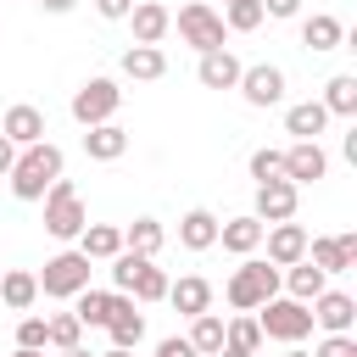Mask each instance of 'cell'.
I'll use <instances>...</instances> for the list:
<instances>
[{
	"mask_svg": "<svg viewBox=\"0 0 357 357\" xmlns=\"http://www.w3.org/2000/svg\"><path fill=\"white\" fill-rule=\"evenodd\" d=\"M61 167H67V156H61V145H50V139H39V145H22L17 151V162H11V195L17 201H45V190L61 178Z\"/></svg>",
	"mask_w": 357,
	"mask_h": 357,
	"instance_id": "cell-1",
	"label": "cell"
},
{
	"mask_svg": "<svg viewBox=\"0 0 357 357\" xmlns=\"http://www.w3.org/2000/svg\"><path fill=\"white\" fill-rule=\"evenodd\" d=\"M279 296V268L268 262V257H245L234 273H229V284H223V301L234 307V312H257L262 301H273Z\"/></svg>",
	"mask_w": 357,
	"mask_h": 357,
	"instance_id": "cell-2",
	"label": "cell"
},
{
	"mask_svg": "<svg viewBox=\"0 0 357 357\" xmlns=\"http://www.w3.org/2000/svg\"><path fill=\"white\" fill-rule=\"evenodd\" d=\"M251 318H257L262 340H284V346H301V340L312 335V312H307L301 301H290V296H273V301H262Z\"/></svg>",
	"mask_w": 357,
	"mask_h": 357,
	"instance_id": "cell-3",
	"label": "cell"
},
{
	"mask_svg": "<svg viewBox=\"0 0 357 357\" xmlns=\"http://www.w3.org/2000/svg\"><path fill=\"white\" fill-rule=\"evenodd\" d=\"M84 223H89V212H84V201H78V184H73V178H56V184L45 190V234H50V240H78Z\"/></svg>",
	"mask_w": 357,
	"mask_h": 357,
	"instance_id": "cell-4",
	"label": "cell"
},
{
	"mask_svg": "<svg viewBox=\"0 0 357 357\" xmlns=\"http://www.w3.org/2000/svg\"><path fill=\"white\" fill-rule=\"evenodd\" d=\"M33 279H39V296L73 301L78 290H89V257H84V251H56V257L45 262V273H33Z\"/></svg>",
	"mask_w": 357,
	"mask_h": 357,
	"instance_id": "cell-5",
	"label": "cell"
},
{
	"mask_svg": "<svg viewBox=\"0 0 357 357\" xmlns=\"http://www.w3.org/2000/svg\"><path fill=\"white\" fill-rule=\"evenodd\" d=\"M178 39H184L195 56H206V50H223L229 28H223V17H218L206 0H190V6H178Z\"/></svg>",
	"mask_w": 357,
	"mask_h": 357,
	"instance_id": "cell-6",
	"label": "cell"
},
{
	"mask_svg": "<svg viewBox=\"0 0 357 357\" xmlns=\"http://www.w3.org/2000/svg\"><path fill=\"white\" fill-rule=\"evenodd\" d=\"M117 106H123L117 78H84V84L73 89V123H84V128L112 123V117H117Z\"/></svg>",
	"mask_w": 357,
	"mask_h": 357,
	"instance_id": "cell-7",
	"label": "cell"
},
{
	"mask_svg": "<svg viewBox=\"0 0 357 357\" xmlns=\"http://www.w3.org/2000/svg\"><path fill=\"white\" fill-rule=\"evenodd\" d=\"M296 206H301V190H296L290 178H268V184H257V206H251V218H257V223H290Z\"/></svg>",
	"mask_w": 357,
	"mask_h": 357,
	"instance_id": "cell-8",
	"label": "cell"
},
{
	"mask_svg": "<svg viewBox=\"0 0 357 357\" xmlns=\"http://www.w3.org/2000/svg\"><path fill=\"white\" fill-rule=\"evenodd\" d=\"M307 262H312L318 273H346V268L357 262V234L346 229V234H318V240H307Z\"/></svg>",
	"mask_w": 357,
	"mask_h": 357,
	"instance_id": "cell-9",
	"label": "cell"
},
{
	"mask_svg": "<svg viewBox=\"0 0 357 357\" xmlns=\"http://www.w3.org/2000/svg\"><path fill=\"white\" fill-rule=\"evenodd\" d=\"M234 89L245 95V106H279V100H284V73H279L273 61H257V67L240 73Z\"/></svg>",
	"mask_w": 357,
	"mask_h": 357,
	"instance_id": "cell-10",
	"label": "cell"
},
{
	"mask_svg": "<svg viewBox=\"0 0 357 357\" xmlns=\"http://www.w3.org/2000/svg\"><path fill=\"white\" fill-rule=\"evenodd\" d=\"M324 173H329L324 145H318V139H290V151H284V178L301 190V184H318Z\"/></svg>",
	"mask_w": 357,
	"mask_h": 357,
	"instance_id": "cell-11",
	"label": "cell"
},
{
	"mask_svg": "<svg viewBox=\"0 0 357 357\" xmlns=\"http://www.w3.org/2000/svg\"><path fill=\"white\" fill-rule=\"evenodd\" d=\"M307 240H312V234H307L296 218H290V223H268V229H262V245H268V262H273V268L301 262V257H307Z\"/></svg>",
	"mask_w": 357,
	"mask_h": 357,
	"instance_id": "cell-12",
	"label": "cell"
},
{
	"mask_svg": "<svg viewBox=\"0 0 357 357\" xmlns=\"http://www.w3.org/2000/svg\"><path fill=\"white\" fill-rule=\"evenodd\" d=\"M307 312L324 335H351V324H357V301L346 290H324L318 301H307Z\"/></svg>",
	"mask_w": 357,
	"mask_h": 357,
	"instance_id": "cell-13",
	"label": "cell"
},
{
	"mask_svg": "<svg viewBox=\"0 0 357 357\" xmlns=\"http://www.w3.org/2000/svg\"><path fill=\"white\" fill-rule=\"evenodd\" d=\"M240 73H245V67H240V56H234L229 45H223V50H206V56L195 61L201 89H234V84H240Z\"/></svg>",
	"mask_w": 357,
	"mask_h": 357,
	"instance_id": "cell-14",
	"label": "cell"
},
{
	"mask_svg": "<svg viewBox=\"0 0 357 357\" xmlns=\"http://www.w3.org/2000/svg\"><path fill=\"white\" fill-rule=\"evenodd\" d=\"M0 134H6L17 151H22V145H39V139H45V112L28 106V100H17V106L0 117Z\"/></svg>",
	"mask_w": 357,
	"mask_h": 357,
	"instance_id": "cell-15",
	"label": "cell"
},
{
	"mask_svg": "<svg viewBox=\"0 0 357 357\" xmlns=\"http://www.w3.org/2000/svg\"><path fill=\"white\" fill-rule=\"evenodd\" d=\"M262 229H268V223H257L251 212H240V218L218 223V245L234 251V257H257V251H262Z\"/></svg>",
	"mask_w": 357,
	"mask_h": 357,
	"instance_id": "cell-16",
	"label": "cell"
},
{
	"mask_svg": "<svg viewBox=\"0 0 357 357\" xmlns=\"http://www.w3.org/2000/svg\"><path fill=\"white\" fill-rule=\"evenodd\" d=\"M128 22H134V45H162V33L173 28V11L162 0H134Z\"/></svg>",
	"mask_w": 357,
	"mask_h": 357,
	"instance_id": "cell-17",
	"label": "cell"
},
{
	"mask_svg": "<svg viewBox=\"0 0 357 357\" xmlns=\"http://www.w3.org/2000/svg\"><path fill=\"white\" fill-rule=\"evenodd\" d=\"M279 284L290 290V301H301V307H307V301H318V296L329 290V273H318V268H312V262L301 257V262L279 268Z\"/></svg>",
	"mask_w": 357,
	"mask_h": 357,
	"instance_id": "cell-18",
	"label": "cell"
},
{
	"mask_svg": "<svg viewBox=\"0 0 357 357\" xmlns=\"http://www.w3.org/2000/svg\"><path fill=\"white\" fill-rule=\"evenodd\" d=\"M167 301L184 312V318H195V312H212V284L201 279V273H184V279H167Z\"/></svg>",
	"mask_w": 357,
	"mask_h": 357,
	"instance_id": "cell-19",
	"label": "cell"
},
{
	"mask_svg": "<svg viewBox=\"0 0 357 357\" xmlns=\"http://www.w3.org/2000/svg\"><path fill=\"white\" fill-rule=\"evenodd\" d=\"M117 296H123V290H78V296H73V318H78L84 329H106L112 312H117Z\"/></svg>",
	"mask_w": 357,
	"mask_h": 357,
	"instance_id": "cell-20",
	"label": "cell"
},
{
	"mask_svg": "<svg viewBox=\"0 0 357 357\" xmlns=\"http://www.w3.org/2000/svg\"><path fill=\"white\" fill-rule=\"evenodd\" d=\"M112 346H123V351H134L139 340H145V312H139V301L134 296H117V312H112Z\"/></svg>",
	"mask_w": 357,
	"mask_h": 357,
	"instance_id": "cell-21",
	"label": "cell"
},
{
	"mask_svg": "<svg viewBox=\"0 0 357 357\" xmlns=\"http://www.w3.org/2000/svg\"><path fill=\"white\" fill-rule=\"evenodd\" d=\"M178 245H184V251H212V245H218V218H212L206 206H190V212L178 218Z\"/></svg>",
	"mask_w": 357,
	"mask_h": 357,
	"instance_id": "cell-22",
	"label": "cell"
},
{
	"mask_svg": "<svg viewBox=\"0 0 357 357\" xmlns=\"http://www.w3.org/2000/svg\"><path fill=\"white\" fill-rule=\"evenodd\" d=\"M324 128H329L324 100H296V106L284 112V134H290V139H318Z\"/></svg>",
	"mask_w": 357,
	"mask_h": 357,
	"instance_id": "cell-23",
	"label": "cell"
},
{
	"mask_svg": "<svg viewBox=\"0 0 357 357\" xmlns=\"http://www.w3.org/2000/svg\"><path fill=\"white\" fill-rule=\"evenodd\" d=\"M78 251H84L89 262H112V257L123 251V229H117V223H84Z\"/></svg>",
	"mask_w": 357,
	"mask_h": 357,
	"instance_id": "cell-24",
	"label": "cell"
},
{
	"mask_svg": "<svg viewBox=\"0 0 357 357\" xmlns=\"http://www.w3.org/2000/svg\"><path fill=\"white\" fill-rule=\"evenodd\" d=\"M167 73V56H162V45H128L123 50V78H139V84H151V78H162Z\"/></svg>",
	"mask_w": 357,
	"mask_h": 357,
	"instance_id": "cell-25",
	"label": "cell"
},
{
	"mask_svg": "<svg viewBox=\"0 0 357 357\" xmlns=\"http://www.w3.org/2000/svg\"><path fill=\"white\" fill-rule=\"evenodd\" d=\"M84 151H89V162H117V156L128 151V128H117V123H95V128L84 134Z\"/></svg>",
	"mask_w": 357,
	"mask_h": 357,
	"instance_id": "cell-26",
	"label": "cell"
},
{
	"mask_svg": "<svg viewBox=\"0 0 357 357\" xmlns=\"http://www.w3.org/2000/svg\"><path fill=\"white\" fill-rule=\"evenodd\" d=\"M0 301H6L11 312H28V307L39 301V279H33L28 268H6V273H0Z\"/></svg>",
	"mask_w": 357,
	"mask_h": 357,
	"instance_id": "cell-27",
	"label": "cell"
},
{
	"mask_svg": "<svg viewBox=\"0 0 357 357\" xmlns=\"http://www.w3.org/2000/svg\"><path fill=\"white\" fill-rule=\"evenodd\" d=\"M340 39H346V28H340V17H329V11H312V17L301 22V45H307V50H340Z\"/></svg>",
	"mask_w": 357,
	"mask_h": 357,
	"instance_id": "cell-28",
	"label": "cell"
},
{
	"mask_svg": "<svg viewBox=\"0 0 357 357\" xmlns=\"http://www.w3.org/2000/svg\"><path fill=\"white\" fill-rule=\"evenodd\" d=\"M162 240H167V229H162L156 218H134V223L123 229V251H134V257H151V262H156Z\"/></svg>",
	"mask_w": 357,
	"mask_h": 357,
	"instance_id": "cell-29",
	"label": "cell"
},
{
	"mask_svg": "<svg viewBox=\"0 0 357 357\" xmlns=\"http://www.w3.org/2000/svg\"><path fill=\"white\" fill-rule=\"evenodd\" d=\"M184 340L195 346V357H218V351H223V318H218V312H195Z\"/></svg>",
	"mask_w": 357,
	"mask_h": 357,
	"instance_id": "cell-30",
	"label": "cell"
},
{
	"mask_svg": "<svg viewBox=\"0 0 357 357\" xmlns=\"http://www.w3.org/2000/svg\"><path fill=\"white\" fill-rule=\"evenodd\" d=\"M324 112L329 117H357V78L351 73H335L324 84Z\"/></svg>",
	"mask_w": 357,
	"mask_h": 357,
	"instance_id": "cell-31",
	"label": "cell"
},
{
	"mask_svg": "<svg viewBox=\"0 0 357 357\" xmlns=\"http://www.w3.org/2000/svg\"><path fill=\"white\" fill-rule=\"evenodd\" d=\"M78 335H84V324H78L73 312H50V318H45V351H73Z\"/></svg>",
	"mask_w": 357,
	"mask_h": 357,
	"instance_id": "cell-32",
	"label": "cell"
},
{
	"mask_svg": "<svg viewBox=\"0 0 357 357\" xmlns=\"http://www.w3.org/2000/svg\"><path fill=\"white\" fill-rule=\"evenodd\" d=\"M223 346H234V351H251V357H257V346H262V329H257V318H251V312H234V318H223Z\"/></svg>",
	"mask_w": 357,
	"mask_h": 357,
	"instance_id": "cell-33",
	"label": "cell"
},
{
	"mask_svg": "<svg viewBox=\"0 0 357 357\" xmlns=\"http://www.w3.org/2000/svg\"><path fill=\"white\" fill-rule=\"evenodd\" d=\"M128 296H134L139 307H151V301H167V273H162L156 262H145V268L134 273V284H128Z\"/></svg>",
	"mask_w": 357,
	"mask_h": 357,
	"instance_id": "cell-34",
	"label": "cell"
},
{
	"mask_svg": "<svg viewBox=\"0 0 357 357\" xmlns=\"http://www.w3.org/2000/svg\"><path fill=\"white\" fill-rule=\"evenodd\" d=\"M251 178H257V184H268V178H284V151H273V145L251 151Z\"/></svg>",
	"mask_w": 357,
	"mask_h": 357,
	"instance_id": "cell-35",
	"label": "cell"
},
{
	"mask_svg": "<svg viewBox=\"0 0 357 357\" xmlns=\"http://www.w3.org/2000/svg\"><path fill=\"white\" fill-rule=\"evenodd\" d=\"M223 28H234V33L262 28V6H257V0H234V6H229V17H223Z\"/></svg>",
	"mask_w": 357,
	"mask_h": 357,
	"instance_id": "cell-36",
	"label": "cell"
},
{
	"mask_svg": "<svg viewBox=\"0 0 357 357\" xmlns=\"http://www.w3.org/2000/svg\"><path fill=\"white\" fill-rule=\"evenodd\" d=\"M145 262H151V257H134V251H117V257H112V290H123V296H128V284H134V273H139Z\"/></svg>",
	"mask_w": 357,
	"mask_h": 357,
	"instance_id": "cell-37",
	"label": "cell"
},
{
	"mask_svg": "<svg viewBox=\"0 0 357 357\" xmlns=\"http://www.w3.org/2000/svg\"><path fill=\"white\" fill-rule=\"evenodd\" d=\"M17 346H22V351H45V318H39V312H28V318L17 324Z\"/></svg>",
	"mask_w": 357,
	"mask_h": 357,
	"instance_id": "cell-38",
	"label": "cell"
},
{
	"mask_svg": "<svg viewBox=\"0 0 357 357\" xmlns=\"http://www.w3.org/2000/svg\"><path fill=\"white\" fill-rule=\"evenodd\" d=\"M312 357H357V340H351V335H324Z\"/></svg>",
	"mask_w": 357,
	"mask_h": 357,
	"instance_id": "cell-39",
	"label": "cell"
},
{
	"mask_svg": "<svg viewBox=\"0 0 357 357\" xmlns=\"http://www.w3.org/2000/svg\"><path fill=\"white\" fill-rule=\"evenodd\" d=\"M257 6H262V17H279V22H290L301 11V0H257Z\"/></svg>",
	"mask_w": 357,
	"mask_h": 357,
	"instance_id": "cell-40",
	"label": "cell"
},
{
	"mask_svg": "<svg viewBox=\"0 0 357 357\" xmlns=\"http://www.w3.org/2000/svg\"><path fill=\"white\" fill-rule=\"evenodd\" d=\"M156 357H195V346H190L184 335H167V340L156 346Z\"/></svg>",
	"mask_w": 357,
	"mask_h": 357,
	"instance_id": "cell-41",
	"label": "cell"
},
{
	"mask_svg": "<svg viewBox=\"0 0 357 357\" xmlns=\"http://www.w3.org/2000/svg\"><path fill=\"white\" fill-rule=\"evenodd\" d=\"M95 11H100L106 22H123V17L134 11V0H95Z\"/></svg>",
	"mask_w": 357,
	"mask_h": 357,
	"instance_id": "cell-42",
	"label": "cell"
},
{
	"mask_svg": "<svg viewBox=\"0 0 357 357\" xmlns=\"http://www.w3.org/2000/svg\"><path fill=\"white\" fill-rule=\"evenodd\" d=\"M11 162H17V145L0 134V173H11Z\"/></svg>",
	"mask_w": 357,
	"mask_h": 357,
	"instance_id": "cell-43",
	"label": "cell"
},
{
	"mask_svg": "<svg viewBox=\"0 0 357 357\" xmlns=\"http://www.w3.org/2000/svg\"><path fill=\"white\" fill-rule=\"evenodd\" d=\"M39 6H45V11H50V17H67V11H73V6H78V0H39Z\"/></svg>",
	"mask_w": 357,
	"mask_h": 357,
	"instance_id": "cell-44",
	"label": "cell"
},
{
	"mask_svg": "<svg viewBox=\"0 0 357 357\" xmlns=\"http://www.w3.org/2000/svg\"><path fill=\"white\" fill-rule=\"evenodd\" d=\"M218 357H251V351H234V346H223V351H218Z\"/></svg>",
	"mask_w": 357,
	"mask_h": 357,
	"instance_id": "cell-45",
	"label": "cell"
},
{
	"mask_svg": "<svg viewBox=\"0 0 357 357\" xmlns=\"http://www.w3.org/2000/svg\"><path fill=\"white\" fill-rule=\"evenodd\" d=\"M61 357H95V351H84V346H73V351H61Z\"/></svg>",
	"mask_w": 357,
	"mask_h": 357,
	"instance_id": "cell-46",
	"label": "cell"
},
{
	"mask_svg": "<svg viewBox=\"0 0 357 357\" xmlns=\"http://www.w3.org/2000/svg\"><path fill=\"white\" fill-rule=\"evenodd\" d=\"M100 357H134V351H123V346H112V351H100Z\"/></svg>",
	"mask_w": 357,
	"mask_h": 357,
	"instance_id": "cell-47",
	"label": "cell"
},
{
	"mask_svg": "<svg viewBox=\"0 0 357 357\" xmlns=\"http://www.w3.org/2000/svg\"><path fill=\"white\" fill-rule=\"evenodd\" d=\"M284 357H312V351H301V346H290V351H284Z\"/></svg>",
	"mask_w": 357,
	"mask_h": 357,
	"instance_id": "cell-48",
	"label": "cell"
},
{
	"mask_svg": "<svg viewBox=\"0 0 357 357\" xmlns=\"http://www.w3.org/2000/svg\"><path fill=\"white\" fill-rule=\"evenodd\" d=\"M11 357H45V351H22V346H17V351H11Z\"/></svg>",
	"mask_w": 357,
	"mask_h": 357,
	"instance_id": "cell-49",
	"label": "cell"
},
{
	"mask_svg": "<svg viewBox=\"0 0 357 357\" xmlns=\"http://www.w3.org/2000/svg\"><path fill=\"white\" fill-rule=\"evenodd\" d=\"M229 6H234V0H229Z\"/></svg>",
	"mask_w": 357,
	"mask_h": 357,
	"instance_id": "cell-50",
	"label": "cell"
},
{
	"mask_svg": "<svg viewBox=\"0 0 357 357\" xmlns=\"http://www.w3.org/2000/svg\"><path fill=\"white\" fill-rule=\"evenodd\" d=\"M0 273H6V268H0Z\"/></svg>",
	"mask_w": 357,
	"mask_h": 357,
	"instance_id": "cell-51",
	"label": "cell"
}]
</instances>
